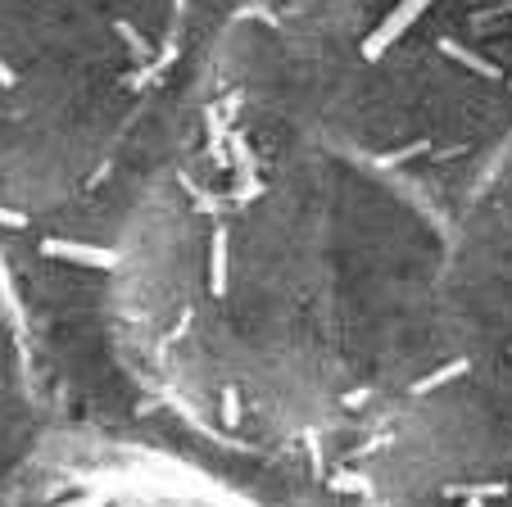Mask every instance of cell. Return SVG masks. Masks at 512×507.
I'll list each match as a JSON object with an SVG mask.
<instances>
[{
  "instance_id": "4",
  "label": "cell",
  "mask_w": 512,
  "mask_h": 507,
  "mask_svg": "<svg viewBox=\"0 0 512 507\" xmlns=\"http://www.w3.org/2000/svg\"><path fill=\"white\" fill-rule=\"evenodd\" d=\"M32 507H259L254 498L164 458L100 453L46 476Z\"/></svg>"
},
{
  "instance_id": "3",
  "label": "cell",
  "mask_w": 512,
  "mask_h": 507,
  "mask_svg": "<svg viewBox=\"0 0 512 507\" xmlns=\"http://www.w3.org/2000/svg\"><path fill=\"white\" fill-rule=\"evenodd\" d=\"M191 0H0V227L105 186L168 87Z\"/></svg>"
},
{
  "instance_id": "1",
  "label": "cell",
  "mask_w": 512,
  "mask_h": 507,
  "mask_svg": "<svg viewBox=\"0 0 512 507\" xmlns=\"http://www.w3.org/2000/svg\"><path fill=\"white\" fill-rule=\"evenodd\" d=\"M454 209L272 91L209 68L109 254L127 376L254 458H354L431 367Z\"/></svg>"
},
{
  "instance_id": "2",
  "label": "cell",
  "mask_w": 512,
  "mask_h": 507,
  "mask_svg": "<svg viewBox=\"0 0 512 507\" xmlns=\"http://www.w3.org/2000/svg\"><path fill=\"white\" fill-rule=\"evenodd\" d=\"M209 68L454 209L512 145V0H245Z\"/></svg>"
}]
</instances>
